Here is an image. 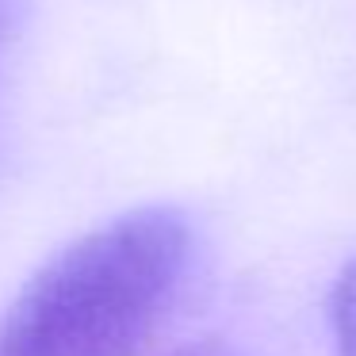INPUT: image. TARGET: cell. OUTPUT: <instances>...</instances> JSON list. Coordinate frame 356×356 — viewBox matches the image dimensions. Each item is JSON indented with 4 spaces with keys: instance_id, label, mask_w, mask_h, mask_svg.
<instances>
[{
    "instance_id": "obj_1",
    "label": "cell",
    "mask_w": 356,
    "mask_h": 356,
    "mask_svg": "<svg viewBox=\"0 0 356 356\" xmlns=\"http://www.w3.org/2000/svg\"><path fill=\"white\" fill-rule=\"evenodd\" d=\"M192 249L177 207H134L50 257L0 325V356H134Z\"/></svg>"
},
{
    "instance_id": "obj_2",
    "label": "cell",
    "mask_w": 356,
    "mask_h": 356,
    "mask_svg": "<svg viewBox=\"0 0 356 356\" xmlns=\"http://www.w3.org/2000/svg\"><path fill=\"white\" fill-rule=\"evenodd\" d=\"M330 325H333V341H337V356H356V261L333 284Z\"/></svg>"
},
{
    "instance_id": "obj_3",
    "label": "cell",
    "mask_w": 356,
    "mask_h": 356,
    "mask_svg": "<svg viewBox=\"0 0 356 356\" xmlns=\"http://www.w3.org/2000/svg\"><path fill=\"white\" fill-rule=\"evenodd\" d=\"M177 356H238V353H230L226 345H192V348H184V353H177Z\"/></svg>"
},
{
    "instance_id": "obj_4",
    "label": "cell",
    "mask_w": 356,
    "mask_h": 356,
    "mask_svg": "<svg viewBox=\"0 0 356 356\" xmlns=\"http://www.w3.org/2000/svg\"><path fill=\"white\" fill-rule=\"evenodd\" d=\"M0 42H4V16H0Z\"/></svg>"
}]
</instances>
